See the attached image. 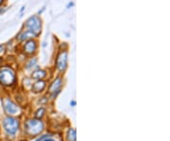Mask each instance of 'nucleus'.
Listing matches in <instances>:
<instances>
[{
  "label": "nucleus",
  "mask_w": 170,
  "mask_h": 141,
  "mask_svg": "<svg viewBox=\"0 0 170 141\" xmlns=\"http://www.w3.org/2000/svg\"><path fill=\"white\" fill-rule=\"evenodd\" d=\"M36 36L32 33V32H30L27 30H22L17 36H16V39H17L19 42H26V41H27V40L33 39Z\"/></svg>",
  "instance_id": "1a4fd4ad"
},
{
  "label": "nucleus",
  "mask_w": 170,
  "mask_h": 141,
  "mask_svg": "<svg viewBox=\"0 0 170 141\" xmlns=\"http://www.w3.org/2000/svg\"><path fill=\"white\" fill-rule=\"evenodd\" d=\"M36 59H33V60H30V62H28V63L27 64V69H30V68L34 67L36 66Z\"/></svg>",
  "instance_id": "ddd939ff"
},
{
  "label": "nucleus",
  "mask_w": 170,
  "mask_h": 141,
  "mask_svg": "<svg viewBox=\"0 0 170 141\" xmlns=\"http://www.w3.org/2000/svg\"><path fill=\"white\" fill-rule=\"evenodd\" d=\"M44 112H46V110H44V108H41V109L38 110L37 113H36V118H41L42 116H44Z\"/></svg>",
  "instance_id": "4468645a"
},
{
  "label": "nucleus",
  "mask_w": 170,
  "mask_h": 141,
  "mask_svg": "<svg viewBox=\"0 0 170 141\" xmlns=\"http://www.w3.org/2000/svg\"><path fill=\"white\" fill-rule=\"evenodd\" d=\"M26 129L28 134L31 135H39L44 130V123L40 118L30 119L26 123Z\"/></svg>",
  "instance_id": "7ed1b4c3"
},
{
  "label": "nucleus",
  "mask_w": 170,
  "mask_h": 141,
  "mask_svg": "<svg viewBox=\"0 0 170 141\" xmlns=\"http://www.w3.org/2000/svg\"><path fill=\"white\" fill-rule=\"evenodd\" d=\"M67 51L66 50H60L59 52L58 56L56 59V67L60 72L65 71L67 67Z\"/></svg>",
  "instance_id": "39448f33"
},
{
  "label": "nucleus",
  "mask_w": 170,
  "mask_h": 141,
  "mask_svg": "<svg viewBox=\"0 0 170 141\" xmlns=\"http://www.w3.org/2000/svg\"><path fill=\"white\" fill-rule=\"evenodd\" d=\"M16 80L15 72L10 67H3L0 69V83L3 85H13Z\"/></svg>",
  "instance_id": "f03ea898"
},
{
  "label": "nucleus",
  "mask_w": 170,
  "mask_h": 141,
  "mask_svg": "<svg viewBox=\"0 0 170 141\" xmlns=\"http://www.w3.org/2000/svg\"><path fill=\"white\" fill-rule=\"evenodd\" d=\"M67 140L68 141H76V131L74 130V129H70V130L68 131Z\"/></svg>",
  "instance_id": "f8f14e48"
},
{
  "label": "nucleus",
  "mask_w": 170,
  "mask_h": 141,
  "mask_svg": "<svg viewBox=\"0 0 170 141\" xmlns=\"http://www.w3.org/2000/svg\"><path fill=\"white\" fill-rule=\"evenodd\" d=\"M26 30L32 32L36 37L41 33L42 30V20L38 15H33L28 18L25 23Z\"/></svg>",
  "instance_id": "f257e3e1"
},
{
  "label": "nucleus",
  "mask_w": 170,
  "mask_h": 141,
  "mask_svg": "<svg viewBox=\"0 0 170 141\" xmlns=\"http://www.w3.org/2000/svg\"><path fill=\"white\" fill-rule=\"evenodd\" d=\"M70 105H71L72 107H74V106L76 105V102H75V100H72V102H70Z\"/></svg>",
  "instance_id": "dca6fc26"
},
{
  "label": "nucleus",
  "mask_w": 170,
  "mask_h": 141,
  "mask_svg": "<svg viewBox=\"0 0 170 141\" xmlns=\"http://www.w3.org/2000/svg\"><path fill=\"white\" fill-rule=\"evenodd\" d=\"M4 11H5V10H4V9L2 10V9H1V10H0V13H3Z\"/></svg>",
  "instance_id": "6ab92c4d"
},
{
  "label": "nucleus",
  "mask_w": 170,
  "mask_h": 141,
  "mask_svg": "<svg viewBox=\"0 0 170 141\" xmlns=\"http://www.w3.org/2000/svg\"><path fill=\"white\" fill-rule=\"evenodd\" d=\"M46 72L43 69H39L38 68V69H36L33 73H32L31 77L35 80H42L46 77Z\"/></svg>",
  "instance_id": "9b49d317"
},
{
  "label": "nucleus",
  "mask_w": 170,
  "mask_h": 141,
  "mask_svg": "<svg viewBox=\"0 0 170 141\" xmlns=\"http://www.w3.org/2000/svg\"><path fill=\"white\" fill-rule=\"evenodd\" d=\"M44 141H54V139H52V138H50V139H44Z\"/></svg>",
  "instance_id": "f3484780"
},
{
  "label": "nucleus",
  "mask_w": 170,
  "mask_h": 141,
  "mask_svg": "<svg viewBox=\"0 0 170 141\" xmlns=\"http://www.w3.org/2000/svg\"><path fill=\"white\" fill-rule=\"evenodd\" d=\"M3 126L9 135H15L19 130V121L14 118L8 116L4 119Z\"/></svg>",
  "instance_id": "20e7f679"
},
{
  "label": "nucleus",
  "mask_w": 170,
  "mask_h": 141,
  "mask_svg": "<svg viewBox=\"0 0 170 141\" xmlns=\"http://www.w3.org/2000/svg\"><path fill=\"white\" fill-rule=\"evenodd\" d=\"M63 79L60 77H58L53 82H52V84L49 87V92L52 95V98H55V97L60 92V89H62V86H63Z\"/></svg>",
  "instance_id": "6e6552de"
},
{
  "label": "nucleus",
  "mask_w": 170,
  "mask_h": 141,
  "mask_svg": "<svg viewBox=\"0 0 170 141\" xmlns=\"http://www.w3.org/2000/svg\"><path fill=\"white\" fill-rule=\"evenodd\" d=\"M3 2H4V0H0V7H1V5L3 4Z\"/></svg>",
  "instance_id": "a211bd4d"
},
{
  "label": "nucleus",
  "mask_w": 170,
  "mask_h": 141,
  "mask_svg": "<svg viewBox=\"0 0 170 141\" xmlns=\"http://www.w3.org/2000/svg\"><path fill=\"white\" fill-rule=\"evenodd\" d=\"M46 137H50V135H44V136H42V137H40V138H38L36 141H42L44 138H46Z\"/></svg>",
  "instance_id": "2eb2a0df"
},
{
  "label": "nucleus",
  "mask_w": 170,
  "mask_h": 141,
  "mask_svg": "<svg viewBox=\"0 0 170 141\" xmlns=\"http://www.w3.org/2000/svg\"><path fill=\"white\" fill-rule=\"evenodd\" d=\"M37 45L38 44L34 39L27 40V41L25 42V44H24V46H23L24 53H25L26 55H28V56L34 55L36 53V51H37V48H38Z\"/></svg>",
  "instance_id": "423d86ee"
},
{
  "label": "nucleus",
  "mask_w": 170,
  "mask_h": 141,
  "mask_svg": "<svg viewBox=\"0 0 170 141\" xmlns=\"http://www.w3.org/2000/svg\"><path fill=\"white\" fill-rule=\"evenodd\" d=\"M44 88H46V82L42 80H37V82H35L32 85V91L34 93H40Z\"/></svg>",
  "instance_id": "9d476101"
},
{
  "label": "nucleus",
  "mask_w": 170,
  "mask_h": 141,
  "mask_svg": "<svg viewBox=\"0 0 170 141\" xmlns=\"http://www.w3.org/2000/svg\"><path fill=\"white\" fill-rule=\"evenodd\" d=\"M4 108H5L7 114L9 115H16L20 112V108L17 104L14 103L10 99H5V100H4Z\"/></svg>",
  "instance_id": "0eeeda50"
}]
</instances>
